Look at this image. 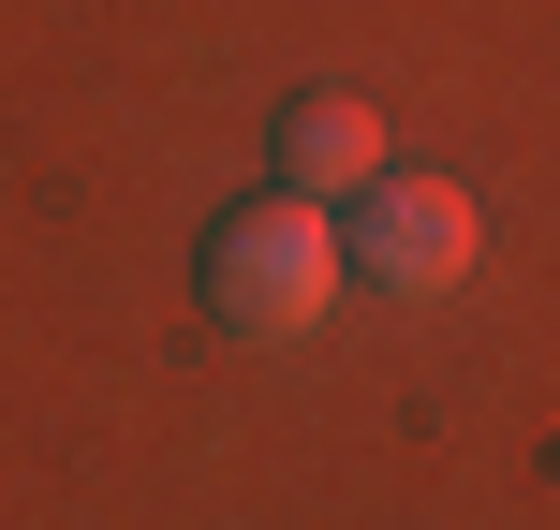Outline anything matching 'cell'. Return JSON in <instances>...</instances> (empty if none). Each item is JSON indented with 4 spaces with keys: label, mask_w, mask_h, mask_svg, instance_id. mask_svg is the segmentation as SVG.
Segmentation results:
<instances>
[{
    "label": "cell",
    "mask_w": 560,
    "mask_h": 530,
    "mask_svg": "<svg viewBox=\"0 0 560 530\" xmlns=\"http://www.w3.org/2000/svg\"><path fill=\"white\" fill-rule=\"evenodd\" d=\"M339 280H354V266H339V222H325L310 192H280V177H266L252 207H222V222H207V325L252 339V354L310 339V325L339 309Z\"/></svg>",
    "instance_id": "cell-1"
},
{
    "label": "cell",
    "mask_w": 560,
    "mask_h": 530,
    "mask_svg": "<svg viewBox=\"0 0 560 530\" xmlns=\"http://www.w3.org/2000/svg\"><path fill=\"white\" fill-rule=\"evenodd\" d=\"M339 266L354 280H384L398 309H428V295H457V280H472V192H457V177H369L354 192V236H339Z\"/></svg>",
    "instance_id": "cell-2"
},
{
    "label": "cell",
    "mask_w": 560,
    "mask_h": 530,
    "mask_svg": "<svg viewBox=\"0 0 560 530\" xmlns=\"http://www.w3.org/2000/svg\"><path fill=\"white\" fill-rule=\"evenodd\" d=\"M266 148H280V192H310V207H354L369 177L398 163V133H384V118L354 104V89H295Z\"/></svg>",
    "instance_id": "cell-3"
}]
</instances>
